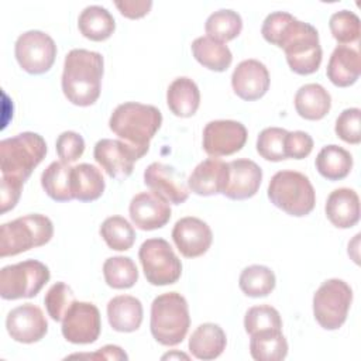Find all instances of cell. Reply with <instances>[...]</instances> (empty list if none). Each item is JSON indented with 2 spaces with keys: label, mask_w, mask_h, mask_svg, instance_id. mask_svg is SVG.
<instances>
[{
  "label": "cell",
  "mask_w": 361,
  "mask_h": 361,
  "mask_svg": "<svg viewBox=\"0 0 361 361\" xmlns=\"http://www.w3.org/2000/svg\"><path fill=\"white\" fill-rule=\"evenodd\" d=\"M190 48L195 59L210 71L224 72L233 62V54L228 47L207 35L197 37Z\"/></svg>",
  "instance_id": "cell-31"
},
{
  "label": "cell",
  "mask_w": 361,
  "mask_h": 361,
  "mask_svg": "<svg viewBox=\"0 0 361 361\" xmlns=\"http://www.w3.org/2000/svg\"><path fill=\"white\" fill-rule=\"evenodd\" d=\"M326 216L338 228H351L360 220V197L354 189H334L326 200Z\"/></svg>",
  "instance_id": "cell-22"
},
{
  "label": "cell",
  "mask_w": 361,
  "mask_h": 361,
  "mask_svg": "<svg viewBox=\"0 0 361 361\" xmlns=\"http://www.w3.org/2000/svg\"><path fill=\"white\" fill-rule=\"evenodd\" d=\"M166 103L169 110L178 117H192L200 104L197 85L186 76H179L168 86Z\"/></svg>",
  "instance_id": "cell-26"
},
{
  "label": "cell",
  "mask_w": 361,
  "mask_h": 361,
  "mask_svg": "<svg viewBox=\"0 0 361 361\" xmlns=\"http://www.w3.org/2000/svg\"><path fill=\"white\" fill-rule=\"evenodd\" d=\"M138 258L151 285H171L180 278L182 262L164 238L145 240L138 250Z\"/></svg>",
  "instance_id": "cell-10"
},
{
  "label": "cell",
  "mask_w": 361,
  "mask_h": 361,
  "mask_svg": "<svg viewBox=\"0 0 361 361\" xmlns=\"http://www.w3.org/2000/svg\"><path fill=\"white\" fill-rule=\"evenodd\" d=\"M296 113L306 120L323 118L331 107L330 93L319 83H306L295 94Z\"/></svg>",
  "instance_id": "cell-27"
},
{
  "label": "cell",
  "mask_w": 361,
  "mask_h": 361,
  "mask_svg": "<svg viewBox=\"0 0 361 361\" xmlns=\"http://www.w3.org/2000/svg\"><path fill=\"white\" fill-rule=\"evenodd\" d=\"M313 149V138L305 131H288L285 138L286 158L303 159Z\"/></svg>",
  "instance_id": "cell-45"
},
{
  "label": "cell",
  "mask_w": 361,
  "mask_h": 361,
  "mask_svg": "<svg viewBox=\"0 0 361 361\" xmlns=\"http://www.w3.org/2000/svg\"><path fill=\"white\" fill-rule=\"evenodd\" d=\"M227 165L228 180L221 195L231 200H244L252 197L258 192L262 180V169L259 165L247 158L234 159L227 162Z\"/></svg>",
  "instance_id": "cell-20"
},
{
  "label": "cell",
  "mask_w": 361,
  "mask_h": 361,
  "mask_svg": "<svg viewBox=\"0 0 361 361\" xmlns=\"http://www.w3.org/2000/svg\"><path fill=\"white\" fill-rule=\"evenodd\" d=\"M276 283L275 274L265 265L245 267L238 278L240 289L250 298H264L269 295Z\"/></svg>",
  "instance_id": "cell-34"
},
{
  "label": "cell",
  "mask_w": 361,
  "mask_h": 361,
  "mask_svg": "<svg viewBox=\"0 0 361 361\" xmlns=\"http://www.w3.org/2000/svg\"><path fill=\"white\" fill-rule=\"evenodd\" d=\"M76 302L75 293L69 285L65 282L54 283L45 293L44 303L48 316L55 322H62L66 312Z\"/></svg>",
  "instance_id": "cell-41"
},
{
  "label": "cell",
  "mask_w": 361,
  "mask_h": 361,
  "mask_svg": "<svg viewBox=\"0 0 361 361\" xmlns=\"http://www.w3.org/2000/svg\"><path fill=\"white\" fill-rule=\"evenodd\" d=\"M353 289L338 278L324 281L313 295V316L324 330H337L347 320Z\"/></svg>",
  "instance_id": "cell-8"
},
{
  "label": "cell",
  "mask_w": 361,
  "mask_h": 361,
  "mask_svg": "<svg viewBox=\"0 0 361 361\" xmlns=\"http://www.w3.org/2000/svg\"><path fill=\"white\" fill-rule=\"evenodd\" d=\"M329 27L333 38L338 44L357 42L361 35L360 17L350 10H340L331 14L329 20Z\"/></svg>",
  "instance_id": "cell-38"
},
{
  "label": "cell",
  "mask_w": 361,
  "mask_h": 361,
  "mask_svg": "<svg viewBox=\"0 0 361 361\" xmlns=\"http://www.w3.org/2000/svg\"><path fill=\"white\" fill-rule=\"evenodd\" d=\"M316 169L327 180L344 179L353 168V155L340 145L329 144L316 157Z\"/></svg>",
  "instance_id": "cell-30"
},
{
  "label": "cell",
  "mask_w": 361,
  "mask_h": 361,
  "mask_svg": "<svg viewBox=\"0 0 361 361\" xmlns=\"http://www.w3.org/2000/svg\"><path fill=\"white\" fill-rule=\"evenodd\" d=\"M41 186L55 202H69L72 193V168L62 161L51 162L41 175Z\"/></svg>",
  "instance_id": "cell-32"
},
{
  "label": "cell",
  "mask_w": 361,
  "mask_h": 361,
  "mask_svg": "<svg viewBox=\"0 0 361 361\" xmlns=\"http://www.w3.org/2000/svg\"><path fill=\"white\" fill-rule=\"evenodd\" d=\"M269 72L258 59L241 61L231 75L234 93L247 102L262 97L269 89Z\"/></svg>",
  "instance_id": "cell-19"
},
{
  "label": "cell",
  "mask_w": 361,
  "mask_h": 361,
  "mask_svg": "<svg viewBox=\"0 0 361 361\" xmlns=\"http://www.w3.org/2000/svg\"><path fill=\"white\" fill-rule=\"evenodd\" d=\"M267 193L274 206L295 217L307 216L316 204L312 182L298 171H278L271 178Z\"/></svg>",
  "instance_id": "cell-6"
},
{
  "label": "cell",
  "mask_w": 361,
  "mask_h": 361,
  "mask_svg": "<svg viewBox=\"0 0 361 361\" xmlns=\"http://www.w3.org/2000/svg\"><path fill=\"white\" fill-rule=\"evenodd\" d=\"M360 117L361 110L358 107H350L343 110L336 120L334 131L337 137L348 144H360Z\"/></svg>",
  "instance_id": "cell-42"
},
{
  "label": "cell",
  "mask_w": 361,
  "mask_h": 361,
  "mask_svg": "<svg viewBox=\"0 0 361 361\" xmlns=\"http://www.w3.org/2000/svg\"><path fill=\"white\" fill-rule=\"evenodd\" d=\"M244 329L250 336L267 330H282V319L279 312L269 305L252 306L244 316Z\"/></svg>",
  "instance_id": "cell-39"
},
{
  "label": "cell",
  "mask_w": 361,
  "mask_h": 361,
  "mask_svg": "<svg viewBox=\"0 0 361 361\" xmlns=\"http://www.w3.org/2000/svg\"><path fill=\"white\" fill-rule=\"evenodd\" d=\"M189 326V306L180 293L166 292L152 300L149 329L159 344L171 347L182 343Z\"/></svg>",
  "instance_id": "cell-4"
},
{
  "label": "cell",
  "mask_w": 361,
  "mask_h": 361,
  "mask_svg": "<svg viewBox=\"0 0 361 361\" xmlns=\"http://www.w3.org/2000/svg\"><path fill=\"white\" fill-rule=\"evenodd\" d=\"M14 54L18 65L31 75L48 72L56 56V44L51 35L39 30H30L18 35Z\"/></svg>",
  "instance_id": "cell-11"
},
{
  "label": "cell",
  "mask_w": 361,
  "mask_h": 361,
  "mask_svg": "<svg viewBox=\"0 0 361 361\" xmlns=\"http://www.w3.org/2000/svg\"><path fill=\"white\" fill-rule=\"evenodd\" d=\"M69 358H92V360H128V355L118 345H104L92 354H72Z\"/></svg>",
  "instance_id": "cell-47"
},
{
  "label": "cell",
  "mask_w": 361,
  "mask_h": 361,
  "mask_svg": "<svg viewBox=\"0 0 361 361\" xmlns=\"http://www.w3.org/2000/svg\"><path fill=\"white\" fill-rule=\"evenodd\" d=\"M293 16L288 11H272L269 13L261 27V34L265 38V41L274 44L278 47V42L288 27V24L292 21Z\"/></svg>",
  "instance_id": "cell-44"
},
{
  "label": "cell",
  "mask_w": 361,
  "mask_h": 361,
  "mask_svg": "<svg viewBox=\"0 0 361 361\" xmlns=\"http://www.w3.org/2000/svg\"><path fill=\"white\" fill-rule=\"evenodd\" d=\"M6 329L13 340L31 344L44 338L48 331V322L38 306L23 303L8 312Z\"/></svg>",
  "instance_id": "cell-15"
},
{
  "label": "cell",
  "mask_w": 361,
  "mask_h": 361,
  "mask_svg": "<svg viewBox=\"0 0 361 361\" xmlns=\"http://www.w3.org/2000/svg\"><path fill=\"white\" fill-rule=\"evenodd\" d=\"M326 75L338 87L354 85L361 75V58L357 49L337 45L330 55Z\"/></svg>",
  "instance_id": "cell-23"
},
{
  "label": "cell",
  "mask_w": 361,
  "mask_h": 361,
  "mask_svg": "<svg viewBox=\"0 0 361 361\" xmlns=\"http://www.w3.org/2000/svg\"><path fill=\"white\" fill-rule=\"evenodd\" d=\"M55 148L61 161L71 164L82 157L85 151V140L76 131H63L58 135Z\"/></svg>",
  "instance_id": "cell-43"
},
{
  "label": "cell",
  "mask_w": 361,
  "mask_h": 361,
  "mask_svg": "<svg viewBox=\"0 0 361 361\" xmlns=\"http://www.w3.org/2000/svg\"><path fill=\"white\" fill-rule=\"evenodd\" d=\"M144 183L152 192L173 204H180L189 197V188L185 175L166 164H149L144 171Z\"/></svg>",
  "instance_id": "cell-16"
},
{
  "label": "cell",
  "mask_w": 361,
  "mask_h": 361,
  "mask_svg": "<svg viewBox=\"0 0 361 361\" xmlns=\"http://www.w3.org/2000/svg\"><path fill=\"white\" fill-rule=\"evenodd\" d=\"M241 30V16L231 8H220L212 13L204 24V31L207 37L223 44L238 37Z\"/></svg>",
  "instance_id": "cell-35"
},
{
  "label": "cell",
  "mask_w": 361,
  "mask_h": 361,
  "mask_svg": "<svg viewBox=\"0 0 361 361\" xmlns=\"http://www.w3.org/2000/svg\"><path fill=\"white\" fill-rule=\"evenodd\" d=\"M103 65V56L96 51L75 48L66 54L61 83L65 97L72 104L86 107L99 99Z\"/></svg>",
  "instance_id": "cell-2"
},
{
  "label": "cell",
  "mask_w": 361,
  "mask_h": 361,
  "mask_svg": "<svg viewBox=\"0 0 361 361\" xmlns=\"http://www.w3.org/2000/svg\"><path fill=\"white\" fill-rule=\"evenodd\" d=\"M106 283L113 289H127L138 281V269L130 257H110L103 264Z\"/></svg>",
  "instance_id": "cell-36"
},
{
  "label": "cell",
  "mask_w": 361,
  "mask_h": 361,
  "mask_svg": "<svg viewBox=\"0 0 361 361\" xmlns=\"http://www.w3.org/2000/svg\"><path fill=\"white\" fill-rule=\"evenodd\" d=\"M104 178L100 169L92 164L72 166V193L80 202L99 199L104 192Z\"/></svg>",
  "instance_id": "cell-29"
},
{
  "label": "cell",
  "mask_w": 361,
  "mask_h": 361,
  "mask_svg": "<svg viewBox=\"0 0 361 361\" xmlns=\"http://www.w3.org/2000/svg\"><path fill=\"white\" fill-rule=\"evenodd\" d=\"M78 27L80 34L87 39L104 41L114 32L116 21L106 7L92 4L80 11Z\"/></svg>",
  "instance_id": "cell-28"
},
{
  "label": "cell",
  "mask_w": 361,
  "mask_h": 361,
  "mask_svg": "<svg viewBox=\"0 0 361 361\" xmlns=\"http://www.w3.org/2000/svg\"><path fill=\"white\" fill-rule=\"evenodd\" d=\"M172 240L183 257L196 258L210 248L213 233L206 221L193 216H186L175 223L172 228Z\"/></svg>",
  "instance_id": "cell-17"
},
{
  "label": "cell",
  "mask_w": 361,
  "mask_h": 361,
  "mask_svg": "<svg viewBox=\"0 0 361 361\" xmlns=\"http://www.w3.org/2000/svg\"><path fill=\"white\" fill-rule=\"evenodd\" d=\"M172 357H182V358H186V360L189 358L186 354H182V353H180V354H179V353H176V354H166V355H164L162 358L165 360V358H172Z\"/></svg>",
  "instance_id": "cell-48"
},
{
  "label": "cell",
  "mask_w": 361,
  "mask_h": 361,
  "mask_svg": "<svg viewBox=\"0 0 361 361\" xmlns=\"http://www.w3.org/2000/svg\"><path fill=\"white\" fill-rule=\"evenodd\" d=\"M131 221L144 231L164 227L171 219L169 202L155 192H140L130 202Z\"/></svg>",
  "instance_id": "cell-18"
},
{
  "label": "cell",
  "mask_w": 361,
  "mask_h": 361,
  "mask_svg": "<svg viewBox=\"0 0 361 361\" xmlns=\"http://www.w3.org/2000/svg\"><path fill=\"white\" fill-rule=\"evenodd\" d=\"M100 330V312L90 302H75L62 320V336L72 344L94 343Z\"/></svg>",
  "instance_id": "cell-14"
},
{
  "label": "cell",
  "mask_w": 361,
  "mask_h": 361,
  "mask_svg": "<svg viewBox=\"0 0 361 361\" xmlns=\"http://www.w3.org/2000/svg\"><path fill=\"white\" fill-rule=\"evenodd\" d=\"M47 151V142L42 135L32 131H24L0 141L1 213L11 210L17 204L24 182L34 168L42 162Z\"/></svg>",
  "instance_id": "cell-1"
},
{
  "label": "cell",
  "mask_w": 361,
  "mask_h": 361,
  "mask_svg": "<svg viewBox=\"0 0 361 361\" xmlns=\"http://www.w3.org/2000/svg\"><path fill=\"white\" fill-rule=\"evenodd\" d=\"M248 133L243 123L235 120H213L203 128V149L213 158L238 152Z\"/></svg>",
  "instance_id": "cell-12"
},
{
  "label": "cell",
  "mask_w": 361,
  "mask_h": 361,
  "mask_svg": "<svg viewBox=\"0 0 361 361\" xmlns=\"http://www.w3.org/2000/svg\"><path fill=\"white\" fill-rule=\"evenodd\" d=\"M227 337L216 323H203L196 327L189 338V351L197 360H214L226 350Z\"/></svg>",
  "instance_id": "cell-25"
},
{
  "label": "cell",
  "mask_w": 361,
  "mask_h": 361,
  "mask_svg": "<svg viewBox=\"0 0 361 361\" xmlns=\"http://www.w3.org/2000/svg\"><path fill=\"white\" fill-rule=\"evenodd\" d=\"M100 235L109 245L116 251H127L135 241V230L121 216H110L100 226Z\"/></svg>",
  "instance_id": "cell-37"
},
{
  "label": "cell",
  "mask_w": 361,
  "mask_h": 361,
  "mask_svg": "<svg viewBox=\"0 0 361 361\" xmlns=\"http://www.w3.org/2000/svg\"><path fill=\"white\" fill-rule=\"evenodd\" d=\"M93 157L110 178L126 179L133 173L134 162L144 154L123 140L102 138L94 144Z\"/></svg>",
  "instance_id": "cell-13"
},
{
  "label": "cell",
  "mask_w": 361,
  "mask_h": 361,
  "mask_svg": "<svg viewBox=\"0 0 361 361\" xmlns=\"http://www.w3.org/2000/svg\"><path fill=\"white\" fill-rule=\"evenodd\" d=\"M49 278V268L37 259L6 265L0 271V296L6 300L34 298Z\"/></svg>",
  "instance_id": "cell-9"
},
{
  "label": "cell",
  "mask_w": 361,
  "mask_h": 361,
  "mask_svg": "<svg viewBox=\"0 0 361 361\" xmlns=\"http://www.w3.org/2000/svg\"><path fill=\"white\" fill-rule=\"evenodd\" d=\"M142 303L131 295H118L107 303V319L113 330L131 333L142 323Z\"/></svg>",
  "instance_id": "cell-24"
},
{
  "label": "cell",
  "mask_w": 361,
  "mask_h": 361,
  "mask_svg": "<svg viewBox=\"0 0 361 361\" xmlns=\"http://www.w3.org/2000/svg\"><path fill=\"white\" fill-rule=\"evenodd\" d=\"M288 131L281 127H267L257 138V152L267 161L278 162L286 159L285 138Z\"/></svg>",
  "instance_id": "cell-40"
},
{
  "label": "cell",
  "mask_w": 361,
  "mask_h": 361,
  "mask_svg": "<svg viewBox=\"0 0 361 361\" xmlns=\"http://www.w3.org/2000/svg\"><path fill=\"white\" fill-rule=\"evenodd\" d=\"M54 235L49 217L34 213L3 223L0 227V257H11L47 244Z\"/></svg>",
  "instance_id": "cell-7"
},
{
  "label": "cell",
  "mask_w": 361,
  "mask_h": 361,
  "mask_svg": "<svg viewBox=\"0 0 361 361\" xmlns=\"http://www.w3.org/2000/svg\"><path fill=\"white\" fill-rule=\"evenodd\" d=\"M162 124L161 111L151 104L126 102L118 104L109 120L110 130L123 141L141 151L149 149V141Z\"/></svg>",
  "instance_id": "cell-3"
},
{
  "label": "cell",
  "mask_w": 361,
  "mask_h": 361,
  "mask_svg": "<svg viewBox=\"0 0 361 361\" xmlns=\"http://www.w3.org/2000/svg\"><path fill=\"white\" fill-rule=\"evenodd\" d=\"M227 180V162L212 157L196 165L188 178V188L199 196H213L224 192Z\"/></svg>",
  "instance_id": "cell-21"
},
{
  "label": "cell",
  "mask_w": 361,
  "mask_h": 361,
  "mask_svg": "<svg viewBox=\"0 0 361 361\" xmlns=\"http://www.w3.org/2000/svg\"><path fill=\"white\" fill-rule=\"evenodd\" d=\"M114 4L127 18L144 17L152 7L151 0H116Z\"/></svg>",
  "instance_id": "cell-46"
},
{
  "label": "cell",
  "mask_w": 361,
  "mask_h": 361,
  "mask_svg": "<svg viewBox=\"0 0 361 361\" xmlns=\"http://www.w3.org/2000/svg\"><path fill=\"white\" fill-rule=\"evenodd\" d=\"M250 354L257 361H282L288 355V341L282 330H267L250 336Z\"/></svg>",
  "instance_id": "cell-33"
},
{
  "label": "cell",
  "mask_w": 361,
  "mask_h": 361,
  "mask_svg": "<svg viewBox=\"0 0 361 361\" xmlns=\"http://www.w3.org/2000/svg\"><path fill=\"white\" fill-rule=\"evenodd\" d=\"M278 47L285 51L289 68L298 75L314 73L322 63L323 52L317 30L296 17L288 24Z\"/></svg>",
  "instance_id": "cell-5"
}]
</instances>
